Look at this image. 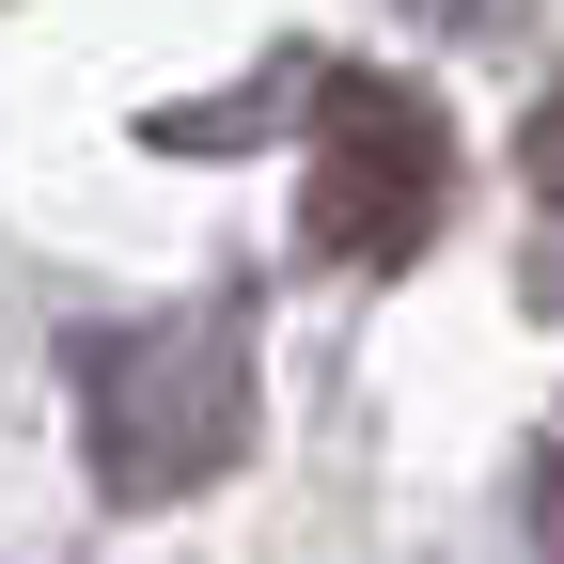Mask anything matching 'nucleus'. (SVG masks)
I'll use <instances>...</instances> for the list:
<instances>
[{
	"mask_svg": "<svg viewBox=\"0 0 564 564\" xmlns=\"http://www.w3.org/2000/svg\"><path fill=\"white\" fill-rule=\"evenodd\" d=\"M79 408H95L110 502H173L251 440V345H236V314H158L79 361Z\"/></svg>",
	"mask_w": 564,
	"mask_h": 564,
	"instance_id": "1",
	"label": "nucleus"
},
{
	"mask_svg": "<svg viewBox=\"0 0 564 564\" xmlns=\"http://www.w3.org/2000/svg\"><path fill=\"white\" fill-rule=\"evenodd\" d=\"M455 204V126L423 79H329L314 110V251L329 267H408Z\"/></svg>",
	"mask_w": 564,
	"mask_h": 564,
	"instance_id": "2",
	"label": "nucleus"
},
{
	"mask_svg": "<svg viewBox=\"0 0 564 564\" xmlns=\"http://www.w3.org/2000/svg\"><path fill=\"white\" fill-rule=\"evenodd\" d=\"M518 188H533V299L564 314V95L533 110V158H518Z\"/></svg>",
	"mask_w": 564,
	"mask_h": 564,
	"instance_id": "3",
	"label": "nucleus"
},
{
	"mask_svg": "<svg viewBox=\"0 0 564 564\" xmlns=\"http://www.w3.org/2000/svg\"><path fill=\"white\" fill-rule=\"evenodd\" d=\"M533 518H549V564H564V440H549V502H533Z\"/></svg>",
	"mask_w": 564,
	"mask_h": 564,
	"instance_id": "4",
	"label": "nucleus"
},
{
	"mask_svg": "<svg viewBox=\"0 0 564 564\" xmlns=\"http://www.w3.org/2000/svg\"><path fill=\"white\" fill-rule=\"evenodd\" d=\"M440 17H455V0H440Z\"/></svg>",
	"mask_w": 564,
	"mask_h": 564,
	"instance_id": "5",
	"label": "nucleus"
}]
</instances>
